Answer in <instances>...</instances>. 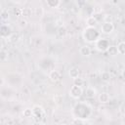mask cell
I'll return each mask as SVG.
<instances>
[{
  "label": "cell",
  "mask_w": 125,
  "mask_h": 125,
  "mask_svg": "<svg viewBox=\"0 0 125 125\" xmlns=\"http://www.w3.org/2000/svg\"><path fill=\"white\" fill-rule=\"evenodd\" d=\"M83 39L84 41L88 43H96L101 37H100V31H98L95 27H86L83 30Z\"/></svg>",
  "instance_id": "cell-1"
},
{
  "label": "cell",
  "mask_w": 125,
  "mask_h": 125,
  "mask_svg": "<svg viewBox=\"0 0 125 125\" xmlns=\"http://www.w3.org/2000/svg\"><path fill=\"white\" fill-rule=\"evenodd\" d=\"M32 111H33L32 117H33L34 121H36L37 123H40L44 116V109L39 105H34L32 107Z\"/></svg>",
  "instance_id": "cell-2"
},
{
  "label": "cell",
  "mask_w": 125,
  "mask_h": 125,
  "mask_svg": "<svg viewBox=\"0 0 125 125\" xmlns=\"http://www.w3.org/2000/svg\"><path fill=\"white\" fill-rule=\"evenodd\" d=\"M109 42L106 38H100L96 42V49L100 52H106L109 48Z\"/></svg>",
  "instance_id": "cell-3"
},
{
  "label": "cell",
  "mask_w": 125,
  "mask_h": 125,
  "mask_svg": "<svg viewBox=\"0 0 125 125\" xmlns=\"http://www.w3.org/2000/svg\"><path fill=\"white\" fill-rule=\"evenodd\" d=\"M68 94L69 96L72 98V99H79L82 94H83V89L82 87H79V86H75V85H72L68 91Z\"/></svg>",
  "instance_id": "cell-4"
},
{
  "label": "cell",
  "mask_w": 125,
  "mask_h": 125,
  "mask_svg": "<svg viewBox=\"0 0 125 125\" xmlns=\"http://www.w3.org/2000/svg\"><path fill=\"white\" fill-rule=\"evenodd\" d=\"M114 25L112 22H104L101 26V32L104 34H109L113 31Z\"/></svg>",
  "instance_id": "cell-5"
},
{
  "label": "cell",
  "mask_w": 125,
  "mask_h": 125,
  "mask_svg": "<svg viewBox=\"0 0 125 125\" xmlns=\"http://www.w3.org/2000/svg\"><path fill=\"white\" fill-rule=\"evenodd\" d=\"M98 100H99V102L101 104H107L109 102V100H110V96L105 92H102L101 94H99Z\"/></svg>",
  "instance_id": "cell-6"
},
{
  "label": "cell",
  "mask_w": 125,
  "mask_h": 125,
  "mask_svg": "<svg viewBox=\"0 0 125 125\" xmlns=\"http://www.w3.org/2000/svg\"><path fill=\"white\" fill-rule=\"evenodd\" d=\"M98 23V20L96 19L95 16H89L87 19H86V24H87V27H95Z\"/></svg>",
  "instance_id": "cell-7"
},
{
  "label": "cell",
  "mask_w": 125,
  "mask_h": 125,
  "mask_svg": "<svg viewBox=\"0 0 125 125\" xmlns=\"http://www.w3.org/2000/svg\"><path fill=\"white\" fill-rule=\"evenodd\" d=\"M49 78L53 81V82H57L61 79V73L60 71L54 69V70H51L50 73H49Z\"/></svg>",
  "instance_id": "cell-8"
},
{
  "label": "cell",
  "mask_w": 125,
  "mask_h": 125,
  "mask_svg": "<svg viewBox=\"0 0 125 125\" xmlns=\"http://www.w3.org/2000/svg\"><path fill=\"white\" fill-rule=\"evenodd\" d=\"M79 53H80V55H82L84 57H88L91 55V48L88 45H83L80 47Z\"/></svg>",
  "instance_id": "cell-9"
},
{
  "label": "cell",
  "mask_w": 125,
  "mask_h": 125,
  "mask_svg": "<svg viewBox=\"0 0 125 125\" xmlns=\"http://www.w3.org/2000/svg\"><path fill=\"white\" fill-rule=\"evenodd\" d=\"M68 75L70 76V78L75 79L77 77H79V69L77 67H71L68 70Z\"/></svg>",
  "instance_id": "cell-10"
},
{
  "label": "cell",
  "mask_w": 125,
  "mask_h": 125,
  "mask_svg": "<svg viewBox=\"0 0 125 125\" xmlns=\"http://www.w3.org/2000/svg\"><path fill=\"white\" fill-rule=\"evenodd\" d=\"M46 4H47V6L49 8L56 9V8H58L61 5V1H59V0H47Z\"/></svg>",
  "instance_id": "cell-11"
},
{
  "label": "cell",
  "mask_w": 125,
  "mask_h": 125,
  "mask_svg": "<svg viewBox=\"0 0 125 125\" xmlns=\"http://www.w3.org/2000/svg\"><path fill=\"white\" fill-rule=\"evenodd\" d=\"M85 95H86V97L89 98V99L94 98V97L96 96V90H95V88H93V87H88V88L86 89V91H85Z\"/></svg>",
  "instance_id": "cell-12"
},
{
  "label": "cell",
  "mask_w": 125,
  "mask_h": 125,
  "mask_svg": "<svg viewBox=\"0 0 125 125\" xmlns=\"http://www.w3.org/2000/svg\"><path fill=\"white\" fill-rule=\"evenodd\" d=\"M106 52H107V54H108L109 56H111V57H114V56L118 55L117 47H116V46H114V45H110V46H109V48H108V50H107Z\"/></svg>",
  "instance_id": "cell-13"
},
{
  "label": "cell",
  "mask_w": 125,
  "mask_h": 125,
  "mask_svg": "<svg viewBox=\"0 0 125 125\" xmlns=\"http://www.w3.org/2000/svg\"><path fill=\"white\" fill-rule=\"evenodd\" d=\"M116 47L119 55H125V41H121Z\"/></svg>",
  "instance_id": "cell-14"
},
{
  "label": "cell",
  "mask_w": 125,
  "mask_h": 125,
  "mask_svg": "<svg viewBox=\"0 0 125 125\" xmlns=\"http://www.w3.org/2000/svg\"><path fill=\"white\" fill-rule=\"evenodd\" d=\"M101 79L104 82H108L110 80V73L108 71H103L101 74Z\"/></svg>",
  "instance_id": "cell-15"
},
{
  "label": "cell",
  "mask_w": 125,
  "mask_h": 125,
  "mask_svg": "<svg viewBox=\"0 0 125 125\" xmlns=\"http://www.w3.org/2000/svg\"><path fill=\"white\" fill-rule=\"evenodd\" d=\"M22 115H23V117H25V118L32 117V115H33V111H32L31 108H24V109L22 110Z\"/></svg>",
  "instance_id": "cell-16"
},
{
  "label": "cell",
  "mask_w": 125,
  "mask_h": 125,
  "mask_svg": "<svg viewBox=\"0 0 125 125\" xmlns=\"http://www.w3.org/2000/svg\"><path fill=\"white\" fill-rule=\"evenodd\" d=\"M83 84H84V80H83V78H81V77H77V78L73 79V85L82 87Z\"/></svg>",
  "instance_id": "cell-17"
},
{
  "label": "cell",
  "mask_w": 125,
  "mask_h": 125,
  "mask_svg": "<svg viewBox=\"0 0 125 125\" xmlns=\"http://www.w3.org/2000/svg\"><path fill=\"white\" fill-rule=\"evenodd\" d=\"M71 125H85L84 124V119H81V118H73L72 121H71Z\"/></svg>",
  "instance_id": "cell-18"
},
{
  "label": "cell",
  "mask_w": 125,
  "mask_h": 125,
  "mask_svg": "<svg viewBox=\"0 0 125 125\" xmlns=\"http://www.w3.org/2000/svg\"><path fill=\"white\" fill-rule=\"evenodd\" d=\"M7 59H8L7 53H6L4 50H2V51H1V55H0V60H1V62H5Z\"/></svg>",
  "instance_id": "cell-19"
},
{
  "label": "cell",
  "mask_w": 125,
  "mask_h": 125,
  "mask_svg": "<svg viewBox=\"0 0 125 125\" xmlns=\"http://www.w3.org/2000/svg\"><path fill=\"white\" fill-rule=\"evenodd\" d=\"M104 22H112V17L111 15H105L104 17Z\"/></svg>",
  "instance_id": "cell-20"
},
{
  "label": "cell",
  "mask_w": 125,
  "mask_h": 125,
  "mask_svg": "<svg viewBox=\"0 0 125 125\" xmlns=\"http://www.w3.org/2000/svg\"><path fill=\"white\" fill-rule=\"evenodd\" d=\"M58 34L60 36H64L66 34V29L64 27H60L59 28V31H58Z\"/></svg>",
  "instance_id": "cell-21"
},
{
  "label": "cell",
  "mask_w": 125,
  "mask_h": 125,
  "mask_svg": "<svg viewBox=\"0 0 125 125\" xmlns=\"http://www.w3.org/2000/svg\"><path fill=\"white\" fill-rule=\"evenodd\" d=\"M119 113L121 114V115H123V116H125V103L124 104H122L120 106H119Z\"/></svg>",
  "instance_id": "cell-22"
},
{
  "label": "cell",
  "mask_w": 125,
  "mask_h": 125,
  "mask_svg": "<svg viewBox=\"0 0 125 125\" xmlns=\"http://www.w3.org/2000/svg\"><path fill=\"white\" fill-rule=\"evenodd\" d=\"M1 18H2V20H6V19L9 18V14H8V12L6 10L1 12Z\"/></svg>",
  "instance_id": "cell-23"
},
{
  "label": "cell",
  "mask_w": 125,
  "mask_h": 125,
  "mask_svg": "<svg viewBox=\"0 0 125 125\" xmlns=\"http://www.w3.org/2000/svg\"><path fill=\"white\" fill-rule=\"evenodd\" d=\"M20 25L22 27V26H25L26 25V20H21L20 21Z\"/></svg>",
  "instance_id": "cell-24"
},
{
  "label": "cell",
  "mask_w": 125,
  "mask_h": 125,
  "mask_svg": "<svg viewBox=\"0 0 125 125\" xmlns=\"http://www.w3.org/2000/svg\"><path fill=\"white\" fill-rule=\"evenodd\" d=\"M3 84H4V78L2 77V78H1V83H0V86H3Z\"/></svg>",
  "instance_id": "cell-25"
},
{
  "label": "cell",
  "mask_w": 125,
  "mask_h": 125,
  "mask_svg": "<svg viewBox=\"0 0 125 125\" xmlns=\"http://www.w3.org/2000/svg\"><path fill=\"white\" fill-rule=\"evenodd\" d=\"M122 76L125 78V68H124V70H123V72H122Z\"/></svg>",
  "instance_id": "cell-26"
},
{
  "label": "cell",
  "mask_w": 125,
  "mask_h": 125,
  "mask_svg": "<svg viewBox=\"0 0 125 125\" xmlns=\"http://www.w3.org/2000/svg\"><path fill=\"white\" fill-rule=\"evenodd\" d=\"M34 125H44V124H42V123L40 122V123H36V124H34Z\"/></svg>",
  "instance_id": "cell-27"
},
{
  "label": "cell",
  "mask_w": 125,
  "mask_h": 125,
  "mask_svg": "<svg viewBox=\"0 0 125 125\" xmlns=\"http://www.w3.org/2000/svg\"><path fill=\"white\" fill-rule=\"evenodd\" d=\"M60 125H68V124H66V123H62V124H60Z\"/></svg>",
  "instance_id": "cell-28"
}]
</instances>
